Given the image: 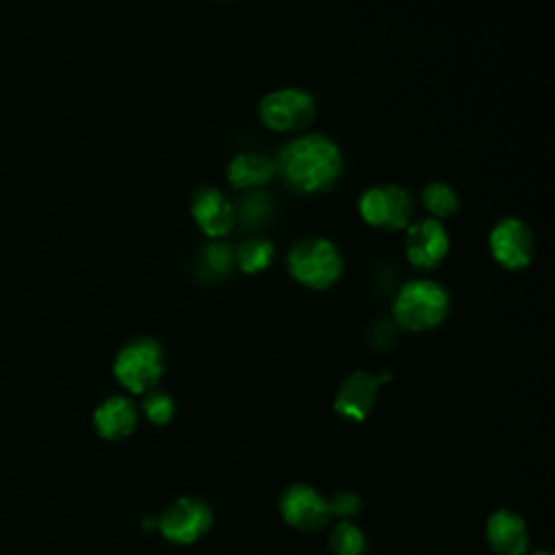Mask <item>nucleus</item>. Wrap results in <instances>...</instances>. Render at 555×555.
I'll use <instances>...</instances> for the list:
<instances>
[{
	"label": "nucleus",
	"instance_id": "nucleus-19",
	"mask_svg": "<svg viewBox=\"0 0 555 555\" xmlns=\"http://www.w3.org/2000/svg\"><path fill=\"white\" fill-rule=\"evenodd\" d=\"M271 212V202L264 193L260 191H254V193H247L245 197H241V204H238V219L247 223V228H258L260 223L267 221Z\"/></svg>",
	"mask_w": 555,
	"mask_h": 555
},
{
	"label": "nucleus",
	"instance_id": "nucleus-4",
	"mask_svg": "<svg viewBox=\"0 0 555 555\" xmlns=\"http://www.w3.org/2000/svg\"><path fill=\"white\" fill-rule=\"evenodd\" d=\"M165 371V353L158 340L141 336L126 343L113 362V373L121 386L141 395L152 390Z\"/></svg>",
	"mask_w": 555,
	"mask_h": 555
},
{
	"label": "nucleus",
	"instance_id": "nucleus-16",
	"mask_svg": "<svg viewBox=\"0 0 555 555\" xmlns=\"http://www.w3.org/2000/svg\"><path fill=\"white\" fill-rule=\"evenodd\" d=\"M273 245L269 238L262 236H251L247 241H243L236 251H234V260L236 264L245 271V273H258L262 269H267L273 260Z\"/></svg>",
	"mask_w": 555,
	"mask_h": 555
},
{
	"label": "nucleus",
	"instance_id": "nucleus-12",
	"mask_svg": "<svg viewBox=\"0 0 555 555\" xmlns=\"http://www.w3.org/2000/svg\"><path fill=\"white\" fill-rule=\"evenodd\" d=\"M191 215L206 236L219 238L234 228L236 208L215 186L197 189L191 199Z\"/></svg>",
	"mask_w": 555,
	"mask_h": 555
},
{
	"label": "nucleus",
	"instance_id": "nucleus-3",
	"mask_svg": "<svg viewBox=\"0 0 555 555\" xmlns=\"http://www.w3.org/2000/svg\"><path fill=\"white\" fill-rule=\"evenodd\" d=\"M288 271L299 284L321 291L340 278L343 256L330 238L308 236L291 247Z\"/></svg>",
	"mask_w": 555,
	"mask_h": 555
},
{
	"label": "nucleus",
	"instance_id": "nucleus-23",
	"mask_svg": "<svg viewBox=\"0 0 555 555\" xmlns=\"http://www.w3.org/2000/svg\"><path fill=\"white\" fill-rule=\"evenodd\" d=\"M535 555H548V553H535Z\"/></svg>",
	"mask_w": 555,
	"mask_h": 555
},
{
	"label": "nucleus",
	"instance_id": "nucleus-18",
	"mask_svg": "<svg viewBox=\"0 0 555 555\" xmlns=\"http://www.w3.org/2000/svg\"><path fill=\"white\" fill-rule=\"evenodd\" d=\"M330 546L336 555H364V535L351 522H340L330 535Z\"/></svg>",
	"mask_w": 555,
	"mask_h": 555
},
{
	"label": "nucleus",
	"instance_id": "nucleus-22",
	"mask_svg": "<svg viewBox=\"0 0 555 555\" xmlns=\"http://www.w3.org/2000/svg\"><path fill=\"white\" fill-rule=\"evenodd\" d=\"M327 503H330V514H338V516H353L360 509V499L353 492H340Z\"/></svg>",
	"mask_w": 555,
	"mask_h": 555
},
{
	"label": "nucleus",
	"instance_id": "nucleus-7",
	"mask_svg": "<svg viewBox=\"0 0 555 555\" xmlns=\"http://www.w3.org/2000/svg\"><path fill=\"white\" fill-rule=\"evenodd\" d=\"M494 260L505 269H522L535 254V236L531 228L518 217H505L496 221L488 236Z\"/></svg>",
	"mask_w": 555,
	"mask_h": 555
},
{
	"label": "nucleus",
	"instance_id": "nucleus-11",
	"mask_svg": "<svg viewBox=\"0 0 555 555\" xmlns=\"http://www.w3.org/2000/svg\"><path fill=\"white\" fill-rule=\"evenodd\" d=\"M280 509L288 525L304 529V531L319 529L330 518V503L314 488L304 486V483L291 486L282 494Z\"/></svg>",
	"mask_w": 555,
	"mask_h": 555
},
{
	"label": "nucleus",
	"instance_id": "nucleus-2",
	"mask_svg": "<svg viewBox=\"0 0 555 555\" xmlns=\"http://www.w3.org/2000/svg\"><path fill=\"white\" fill-rule=\"evenodd\" d=\"M392 312L403 330H431L449 312V293L434 280H412L401 286Z\"/></svg>",
	"mask_w": 555,
	"mask_h": 555
},
{
	"label": "nucleus",
	"instance_id": "nucleus-13",
	"mask_svg": "<svg viewBox=\"0 0 555 555\" xmlns=\"http://www.w3.org/2000/svg\"><path fill=\"white\" fill-rule=\"evenodd\" d=\"M93 425L102 438H124L137 425V405L128 397L113 395L93 410Z\"/></svg>",
	"mask_w": 555,
	"mask_h": 555
},
{
	"label": "nucleus",
	"instance_id": "nucleus-9",
	"mask_svg": "<svg viewBox=\"0 0 555 555\" xmlns=\"http://www.w3.org/2000/svg\"><path fill=\"white\" fill-rule=\"evenodd\" d=\"M208 527H210L208 505H204L197 499H189V496L171 503L158 520L160 533L167 540L180 542V544H189V542L197 540Z\"/></svg>",
	"mask_w": 555,
	"mask_h": 555
},
{
	"label": "nucleus",
	"instance_id": "nucleus-21",
	"mask_svg": "<svg viewBox=\"0 0 555 555\" xmlns=\"http://www.w3.org/2000/svg\"><path fill=\"white\" fill-rule=\"evenodd\" d=\"M234 262V251L221 243V241H215L210 245L204 247V264L215 271V273H228L230 267Z\"/></svg>",
	"mask_w": 555,
	"mask_h": 555
},
{
	"label": "nucleus",
	"instance_id": "nucleus-15",
	"mask_svg": "<svg viewBox=\"0 0 555 555\" xmlns=\"http://www.w3.org/2000/svg\"><path fill=\"white\" fill-rule=\"evenodd\" d=\"M275 173V160L262 152H241L228 163V180L236 189H256Z\"/></svg>",
	"mask_w": 555,
	"mask_h": 555
},
{
	"label": "nucleus",
	"instance_id": "nucleus-1",
	"mask_svg": "<svg viewBox=\"0 0 555 555\" xmlns=\"http://www.w3.org/2000/svg\"><path fill=\"white\" fill-rule=\"evenodd\" d=\"M275 171L284 182L301 193H319L330 189L343 171V154L338 145L319 132L288 141L275 160Z\"/></svg>",
	"mask_w": 555,
	"mask_h": 555
},
{
	"label": "nucleus",
	"instance_id": "nucleus-17",
	"mask_svg": "<svg viewBox=\"0 0 555 555\" xmlns=\"http://www.w3.org/2000/svg\"><path fill=\"white\" fill-rule=\"evenodd\" d=\"M423 206L434 215V217H451L460 208V197L453 191V186L444 182H429L423 193H421Z\"/></svg>",
	"mask_w": 555,
	"mask_h": 555
},
{
	"label": "nucleus",
	"instance_id": "nucleus-14",
	"mask_svg": "<svg viewBox=\"0 0 555 555\" xmlns=\"http://www.w3.org/2000/svg\"><path fill=\"white\" fill-rule=\"evenodd\" d=\"M488 538L499 555H522L527 548L525 520L514 512L499 509L488 520Z\"/></svg>",
	"mask_w": 555,
	"mask_h": 555
},
{
	"label": "nucleus",
	"instance_id": "nucleus-10",
	"mask_svg": "<svg viewBox=\"0 0 555 555\" xmlns=\"http://www.w3.org/2000/svg\"><path fill=\"white\" fill-rule=\"evenodd\" d=\"M449 251V234L438 219H421L408 225L405 254L418 269L436 267Z\"/></svg>",
	"mask_w": 555,
	"mask_h": 555
},
{
	"label": "nucleus",
	"instance_id": "nucleus-8",
	"mask_svg": "<svg viewBox=\"0 0 555 555\" xmlns=\"http://www.w3.org/2000/svg\"><path fill=\"white\" fill-rule=\"evenodd\" d=\"M390 379V373H369L353 371L349 373L336 390L334 410L351 421H364L377 399V390L382 384Z\"/></svg>",
	"mask_w": 555,
	"mask_h": 555
},
{
	"label": "nucleus",
	"instance_id": "nucleus-6",
	"mask_svg": "<svg viewBox=\"0 0 555 555\" xmlns=\"http://www.w3.org/2000/svg\"><path fill=\"white\" fill-rule=\"evenodd\" d=\"M317 113V104L312 93L297 89V87H284L267 93L258 104V115L264 126L278 132H295L306 128Z\"/></svg>",
	"mask_w": 555,
	"mask_h": 555
},
{
	"label": "nucleus",
	"instance_id": "nucleus-5",
	"mask_svg": "<svg viewBox=\"0 0 555 555\" xmlns=\"http://www.w3.org/2000/svg\"><path fill=\"white\" fill-rule=\"evenodd\" d=\"M362 219L382 230L408 228L414 215L412 195L399 184H375L360 195L358 202Z\"/></svg>",
	"mask_w": 555,
	"mask_h": 555
},
{
	"label": "nucleus",
	"instance_id": "nucleus-20",
	"mask_svg": "<svg viewBox=\"0 0 555 555\" xmlns=\"http://www.w3.org/2000/svg\"><path fill=\"white\" fill-rule=\"evenodd\" d=\"M141 410H143V414L147 416L150 423H154V425H165V423L171 421L176 405H173V399H171L167 392H163V390H152V392H147V397L143 399Z\"/></svg>",
	"mask_w": 555,
	"mask_h": 555
}]
</instances>
